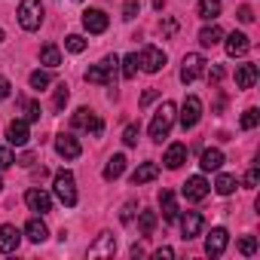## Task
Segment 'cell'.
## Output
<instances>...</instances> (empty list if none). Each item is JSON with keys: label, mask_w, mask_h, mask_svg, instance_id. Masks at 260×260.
Masks as SVG:
<instances>
[{"label": "cell", "mask_w": 260, "mask_h": 260, "mask_svg": "<svg viewBox=\"0 0 260 260\" xmlns=\"http://www.w3.org/2000/svg\"><path fill=\"white\" fill-rule=\"evenodd\" d=\"M64 49H68V52H74V55H77V52H83V49H86V40H83V37H80V34H71V37H68V40H64Z\"/></svg>", "instance_id": "37"}, {"label": "cell", "mask_w": 260, "mask_h": 260, "mask_svg": "<svg viewBox=\"0 0 260 260\" xmlns=\"http://www.w3.org/2000/svg\"><path fill=\"white\" fill-rule=\"evenodd\" d=\"M166 169H181L184 162H187V144H172L169 150H166Z\"/></svg>", "instance_id": "20"}, {"label": "cell", "mask_w": 260, "mask_h": 260, "mask_svg": "<svg viewBox=\"0 0 260 260\" xmlns=\"http://www.w3.org/2000/svg\"><path fill=\"white\" fill-rule=\"evenodd\" d=\"M138 135H141V125H135V122H132V125H125L122 144H125V147H135V144H138Z\"/></svg>", "instance_id": "34"}, {"label": "cell", "mask_w": 260, "mask_h": 260, "mask_svg": "<svg viewBox=\"0 0 260 260\" xmlns=\"http://www.w3.org/2000/svg\"><path fill=\"white\" fill-rule=\"evenodd\" d=\"M223 40V31L217 28V25H205L202 31H199V43L205 46V49H211V46H217Z\"/></svg>", "instance_id": "26"}, {"label": "cell", "mask_w": 260, "mask_h": 260, "mask_svg": "<svg viewBox=\"0 0 260 260\" xmlns=\"http://www.w3.org/2000/svg\"><path fill=\"white\" fill-rule=\"evenodd\" d=\"M199 119H202V101L196 95H187L184 104H181V128L187 132V128H193Z\"/></svg>", "instance_id": "6"}, {"label": "cell", "mask_w": 260, "mask_h": 260, "mask_svg": "<svg viewBox=\"0 0 260 260\" xmlns=\"http://www.w3.org/2000/svg\"><path fill=\"white\" fill-rule=\"evenodd\" d=\"M55 153L64 156V159H77L83 153V147H80V141L71 132H61V135H55Z\"/></svg>", "instance_id": "10"}, {"label": "cell", "mask_w": 260, "mask_h": 260, "mask_svg": "<svg viewBox=\"0 0 260 260\" xmlns=\"http://www.w3.org/2000/svg\"><path fill=\"white\" fill-rule=\"evenodd\" d=\"M25 202H28V208H31V211H37V214L52 211V196H49L46 190H40V187H31V190L25 193Z\"/></svg>", "instance_id": "11"}, {"label": "cell", "mask_w": 260, "mask_h": 260, "mask_svg": "<svg viewBox=\"0 0 260 260\" xmlns=\"http://www.w3.org/2000/svg\"><path fill=\"white\" fill-rule=\"evenodd\" d=\"M10 92H13L10 80H7V77H0V101H4V98H10Z\"/></svg>", "instance_id": "45"}, {"label": "cell", "mask_w": 260, "mask_h": 260, "mask_svg": "<svg viewBox=\"0 0 260 260\" xmlns=\"http://www.w3.org/2000/svg\"><path fill=\"white\" fill-rule=\"evenodd\" d=\"M16 162V156L10 153V147H0V169H10Z\"/></svg>", "instance_id": "40"}, {"label": "cell", "mask_w": 260, "mask_h": 260, "mask_svg": "<svg viewBox=\"0 0 260 260\" xmlns=\"http://www.w3.org/2000/svg\"><path fill=\"white\" fill-rule=\"evenodd\" d=\"M116 251V239L110 233H101L92 245H89V257H113Z\"/></svg>", "instance_id": "17"}, {"label": "cell", "mask_w": 260, "mask_h": 260, "mask_svg": "<svg viewBox=\"0 0 260 260\" xmlns=\"http://www.w3.org/2000/svg\"><path fill=\"white\" fill-rule=\"evenodd\" d=\"M175 113H178V107H175L172 101H162V104H159V110L153 113V122H150V138H153V141L169 138L172 125H175Z\"/></svg>", "instance_id": "2"}, {"label": "cell", "mask_w": 260, "mask_h": 260, "mask_svg": "<svg viewBox=\"0 0 260 260\" xmlns=\"http://www.w3.org/2000/svg\"><path fill=\"white\" fill-rule=\"evenodd\" d=\"M153 7H156V10H162V7H166V0H153Z\"/></svg>", "instance_id": "50"}, {"label": "cell", "mask_w": 260, "mask_h": 260, "mask_svg": "<svg viewBox=\"0 0 260 260\" xmlns=\"http://www.w3.org/2000/svg\"><path fill=\"white\" fill-rule=\"evenodd\" d=\"M202 214L199 211H187L184 217H181V233H184V239H196L199 233H202Z\"/></svg>", "instance_id": "18"}, {"label": "cell", "mask_w": 260, "mask_h": 260, "mask_svg": "<svg viewBox=\"0 0 260 260\" xmlns=\"http://www.w3.org/2000/svg\"><path fill=\"white\" fill-rule=\"evenodd\" d=\"M22 110H25V119H28V122H37V119H40V113H43L37 101H22Z\"/></svg>", "instance_id": "35"}, {"label": "cell", "mask_w": 260, "mask_h": 260, "mask_svg": "<svg viewBox=\"0 0 260 260\" xmlns=\"http://www.w3.org/2000/svg\"><path fill=\"white\" fill-rule=\"evenodd\" d=\"M202 71H205V58H202L199 52H187L184 61H181V83H193V80H199Z\"/></svg>", "instance_id": "8"}, {"label": "cell", "mask_w": 260, "mask_h": 260, "mask_svg": "<svg viewBox=\"0 0 260 260\" xmlns=\"http://www.w3.org/2000/svg\"><path fill=\"white\" fill-rule=\"evenodd\" d=\"M68 98H71V92H68V86L61 83V86H55V98H52V110L55 113H61L64 110V104H68Z\"/></svg>", "instance_id": "32"}, {"label": "cell", "mask_w": 260, "mask_h": 260, "mask_svg": "<svg viewBox=\"0 0 260 260\" xmlns=\"http://www.w3.org/2000/svg\"><path fill=\"white\" fill-rule=\"evenodd\" d=\"M153 98H156V89H147V92H144V95H141V104H150V101H153Z\"/></svg>", "instance_id": "48"}, {"label": "cell", "mask_w": 260, "mask_h": 260, "mask_svg": "<svg viewBox=\"0 0 260 260\" xmlns=\"http://www.w3.org/2000/svg\"><path fill=\"white\" fill-rule=\"evenodd\" d=\"M52 190H55V196H58V202L64 208H74L77 205V181H74L71 172H58L55 181H52Z\"/></svg>", "instance_id": "3"}, {"label": "cell", "mask_w": 260, "mask_h": 260, "mask_svg": "<svg viewBox=\"0 0 260 260\" xmlns=\"http://www.w3.org/2000/svg\"><path fill=\"white\" fill-rule=\"evenodd\" d=\"M19 25L25 31H37L43 25V4L40 0H22L19 4Z\"/></svg>", "instance_id": "4"}, {"label": "cell", "mask_w": 260, "mask_h": 260, "mask_svg": "<svg viewBox=\"0 0 260 260\" xmlns=\"http://www.w3.org/2000/svg\"><path fill=\"white\" fill-rule=\"evenodd\" d=\"M159 31H162V37H172V34L178 31V22H175V19H166V22L159 25Z\"/></svg>", "instance_id": "41"}, {"label": "cell", "mask_w": 260, "mask_h": 260, "mask_svg": "<svg viewBox=\"0 0 260 260\" xmlns=\"http://www.w3.org/2000/svg\"><path fill=\"white\" fill-rule=\"evenodd\" d=\"M199 166H202V172H217V169L223 166V150H217V147H208V150H202V159H199Z\"/></svg>", "instance_id": "21"}, {"label": "cell", "mask_w": 260, "mask_h": 260, "mask_svg": "<svg viewBox=\"0 0 260 260\" xmlns=\"http://www.w3.org/2000/svg\"><path fill=\"white\" fill-rule=\"evenodd\" d=\"M19 162H22V166H28V169H31V166H34V153H25V156H22V159H19Z\"/></svg>", "instance_id": "49"}, {"label": "cell", "mask_w": 260, "mask_h": 260, "mask_svg": "<svg viewBox=\"0 0 260 260\" xmlns=\"http://www.w3.org/2000/svg\"><path fill=\"white\" fill-rule=\"evenodd\" d=\"M159 175V166L156 162H141L135 172H132V184H147V181H156Z\"/></svg>", "instance_id": "24"}, {"label": "cell", "mask_w": 260, "mask_h": 260, "mask_svg": "<svg viewBox=\"0 0 260 260\" xmlns=\"http://www.w3.org/2000/svg\"><path fill=\"white\" fill-rule=\"evenodd\" d=\"M257 122H260V110L257 107H248L242 113V128H257Z\"/></svg>", "instance_id": "36"}, {"label": "cell", "mask_w": 260, "mask_h": 260, "mask_svg": "<svg viewBox=\"0 0 260 260\" xmlns=\"http://www.w3.org/2000/svg\"><path fill=\"white\" fill-rule=\"evenodd\" d=\"M208 80H211V83H220V80H223V68H220V64H211V68H208Z\"/></svg>", "instance_id": "43"}, {"label": "cell", "mask_w": 260, "mask_h": 260, "mask_svg": "<svg viewBox=\"0 0 260 260\" xmlns=\"http://www.w3.org/2000/svg\"><path fill=\"white\" fill-rule=\"evenodd\" d=\"M116 71H119V58H116V55H104L98 64H92V68L86 71V83H95V86H113Z\"/></svg>", "instance_id": "1"}, {"label": "cell", "mask_w": 260, "mask_h": 260, "mask_svg": "<svg viewBox=\"0 0 260 260\" xmlns=\"http://www.w3.org/2000/svg\"><path fill=\"white\" fill-rule=\"evenodd\" d=\"M132 211H135V205H132V202H128V205L122 208V220H125V223H128V220H132Z\"/></svg>", "instance_id": "47"}, {"label": "cell", "mask_w": 260, "mask_h": 260, "mask_svg": "<svg viewBox=\"0 0 260 260\" xmlns=\"http://www.w3.org/2000/svg\"><path fill=\"white\" fill-rule=\"evenodd\" d=\"M19 242H22V233H19L13 223H4V226H0V254L19 251Z\"/></svg>", "instance_id": "15"}, {"label": "cell", "mask_w": 260, "mask_h": 260, "mask_svg": "<svg viewBox=\"0 0 260 260\" xmlns=\"http://www.w3.org/2000/svg\"><path fill=\"white\" fill-rule=\"evenodd\" d=\"M248 49H251V40H248L242 31L226 34V55H230V58H242V55H248Z\"/></svg>", "instance_id": "16"}, {"label": "cell", "mask_w": 260, "mask_h": 260, "mask_svg": "<svg viewBox=\"0 0 260 260\" xmlns=\"http://www.w3.org/2000/svg\"><path fill=\"white\" fill-rule=\"evenodd\" d=\"M226 242H230V233H226L223 226H214V230L208 233V239H205V254H208V257H220V254L226 251Z\"/></svg>", "instance_id": "12"}, {"label": "cell", "mask_w": 260, "mask_h": 260, "mask_svg": "<svg viewBox=\"0 0 260 260\" xmlns=\"http://www.w3.org/2000/svg\"><path fill=\"white\" fill-rule=\"evenodd\" d=\"M28 138H31L28 119H13V122L7 125V141H10L13 147H25V144H28Z\"/></svg>", "instance_id": "13"}, {"label": "cell", "mask_w": 260, "mask_h": 260, "mask_svg": "<svg viewBox=\"0 0 260 260\" xmlns=\"http://www.w3.org/2000/svg\"><path fill=\"white\" fill-rule=\"evenodd\" d=\"M138 64H141V71L156 74V71H162V68H166V52H162L159 46H144V49H141V55H138Z\"/></svg>", "instance_id": "7"}, {"label": "cell", "mask_w": 260, "mask_h": 260, "mask_svg": "<svg viewBox=\"0 0 260 260\" xmlns=\"http://www.w3.org/2000/svg\"><path fill=\"white\" fill-rule=\"evenodd\" d=\"M0 43H4V28H0Z\"/></svg>", "instance_id": "51"}, {"label": "cell", "mask_w": 260, "mask_h": 260, "mask_svg": "<svg viewBox=\"0 0 260 260\" xmlns=\"http://www.w3.org/2000/svg\"><path fill=\"white\" fill-rule=\"evenodd\" d=\"M257 83V64H239L236 71V86L239 89H251Z\"/></svg>", "instance_id": "23"}, {"label": "cell", "mask_w": 260, "mask_h": 260, "mask_svg": "<svg viewBox=\"0 0 260 260\" xmlns=\"http://www.w3.org/2000/svg\"><path fill=\"white\" fill-rule=\"evenodd\" d=\"M239 22H242V25L254 22V13H251V7H239Z\"/></svg>", "instance_id": "44"}, {"label": "cell", "mask_w": 260, "mask_h": 260, "mask_svg": "<svg viewBox=\"0 0 260 260\" xmlns=\"http://www.w3.org/2000/svg\"><path fill=\"white\" fill-rule=\"evenodd\" d=\"M220 16V0H199V19L214 22Z\"/></svg>", "instance_id": "27"}, {"label": "cell", "mask_w": 260, "mask_h": 260, "mask_svg": "<svg viewBox=\"0 0 260 260\" xmlns=\"http://www.w3.org/2000/svg\"><path fill=\"white\" fill-rule=\"evenodd\" d=\"M159 208H162V220H166V223H175V220H178V214H181L172 190H162V193H159Z\"/></svg>", "instance_id": "19"}, {"label": "cell", "mask_w": 260, "mask_h": 260, "mask_svg": "<svg viewBox=\"0 0 260 260\" xmlns=\"http://www.w3.org/2000/svg\"><path fill=\"white\" fill-rule=\"evenodd\" d=\"M71 122H74V128H83V132H89V135H101V132H104L101 116H98L95 110H89V107H80V110L71 116Z\"/></svg>", "instance_id": "5"}, {"label": "cell", "mask_w": 260, "mask_h": 260, "mask_svg": "<svg viewBox=\"0 0 260 260\" xmlns=\"http://www.w3.org/2000/svg\"><path fill=\"white\" fill-rule=\"evenodd\" d=\"M28 83H31V89H37V92H40V89H46V86L52 83V77H49L46 71H34V74L28 77Z\"/></svg>", "instance_id": "33"}, {"label": "cell", "mask_w": 260, "mask_h": 260, "mask_svg": "<svg viewBox=\"0 0 260 260\" xmlns=\"http://www.w3.org/2000/svg\"><path fill=\"white\" fill-rule=\"evenodd\" d=\"M181 193H184L187 202H202V199L211 193V184H208L202 175H193V178H187V184L181 187Z\"/></svg>", "instance_id": "9"}, {"label": "cell", "mask_w": 260, "mask_h": 260, "mask_svg": "<svg viewBox=\"0 0 260 260\" xmlns=\"http://www.w3.org/2000/svg\"><path fill=\"white\" fill-rule=\"evenodd\" d=\"M122 172H125V156L122 153H113L107 159V166H104V181H116Z\"/></svg>", "instance_id": "25"}, {"label": "cell", "mask_w": 260, "mask_h": 260, "mask_svg": "<svg viewBox=\"0 0 260 260\" xmlns=\"http://www.w3.org/2000/svg\"><path fill=\"white\" fill-rule=\"evenodd\" d=\"M257 181H260V172H257V166H251L245 175V187H257Z\"/></svg>", "instance_id": "42"}, {"label": "cell", "mask_w": 260, "mask_h": 260, "mask_svg": "<svg viewBox=\"0 0 260 260\" xmlns=\"http://www.w3.org/2000/svg\"><path fill=\"white\" fill-rule=\"evenodd\" d=\"M138 16V0H125V7H122V19L125 22H132Z\"/></svg>", "instance_id": "39"}, {"label": "cell", "mask_w": 260, "mask_h": 260, "mask_svg": "<svg viewBox=\"0 0 260 260\" xmlns=\"http://www.w3.org/2000/svg\"><path fill=\"white\" fill-rule=\"evenodd\" d=\"M153 257H156V260H162V257H175V251H172V248H159V251H153Z\"/></svg>", "instance_id": "46"}, {"label": "cell", "mask_w": 260, "mask_h": 260, "mask_svg": "<svg viewBox=\"0 0 260 260\" xmlns=\"http://www.w3.org/2000/svg\"><path fill=\"white\" fill-rule=\"evenodd\" d=\"M0 187H4V181H0Z\"/></svg>", "instance_id": "52"}, {"label": "cell", "mask_w": 260, "mask_h": 260, "mask_svg": "<svg viewBox=\"0 0 260 260\" xmlns=\"http://www.w3.org/2000/svg\"><path fill=\"white\" fill-rule=\"evenodd\" d=\"M107 25H110V19H107L104 10H86V13H83V28H86L89 34H104Z\"/></svg>", "instance_id": "14"}, {"label": "cell", "mask_w": 260, "mask_h": 260, "mask_svg": "<svg viewBox=\"0 0 260 260\" xmlns=\"http://www.w3.org/2000/svg\"><path fill=\"white\" fill-rule=\"evenodd\" d=\"M236 187H239V184H236V178H233V175H217V181H214L217 196H230Z\"/></svg>", "instance_id": "30"}, {"label": "cell", "mask_w": 260, "mask_h": 260, "mask_svg": "<svg viewBox=\"0 0 260 260\" xmlns=\"http://www.w3.org/2000/svg\"><path fill=\"white\" fill-rule=\"evenodd\" d=\"M138 230H141V236H150V233L156 230V211L144 208V211L138 214Z\"/></svg>", "instance_id": "29"}, {"label": "cell", "mask_w": 260, "mask_h": 260, "mask_svg": "<svg viewBox=\"0 0 260 260\" xmlns=\"http://www.w3.org/2000/svg\"><path fill=\"white\" fill-rule=\"evenodd\" d=\"M239 251H242L245 257H251V254L257 251V239H254V236H242V239H239Z\"/></svg>", "instance_id": "38"}, {"label": "cell", "mask_w": 260, "mask_h": 260, "mask_svg": "<svg viewBox=\"0 0 260 260\" xmlns=\"http://www.w3.org/2000/svg\"><path fill=\"white\" fill-rule=\"evenodd\" d=\"M135 74H138V52H132V55L122 58V77L125 80H135Z\"/></svg>", "instance_id": "31"}, {"label": "cell", "mask_w": 260, "mask_h": 260, "mask_svg": "<svg viewBox=\"0 0 260 260\" xmlns=\"http://www.w3.org/2000/svg\"><path fill=\"white\" fill-rule=\"evenodd\" d=\"M40 61H43L46 68H58V64H61V52H58V46H55V43H46V46L40 49Z\"/></svg>", "instance_id": "28"}, {"label": "cell", "mask_w": 260, "mask_h": 260, "mask_svg": "<svg viewBox=\"0 0 260 260\" xmlns=\"http://www.w3.org/2000/svg\"><path fill=\"white\" fill-rule=\"evenodd\" d=\"M25 236L31 239V242H46V236H49V230H46V223H43V217H31L28 223H25Z\"/></svg>", "instance_id": "22"}]
</instances>
